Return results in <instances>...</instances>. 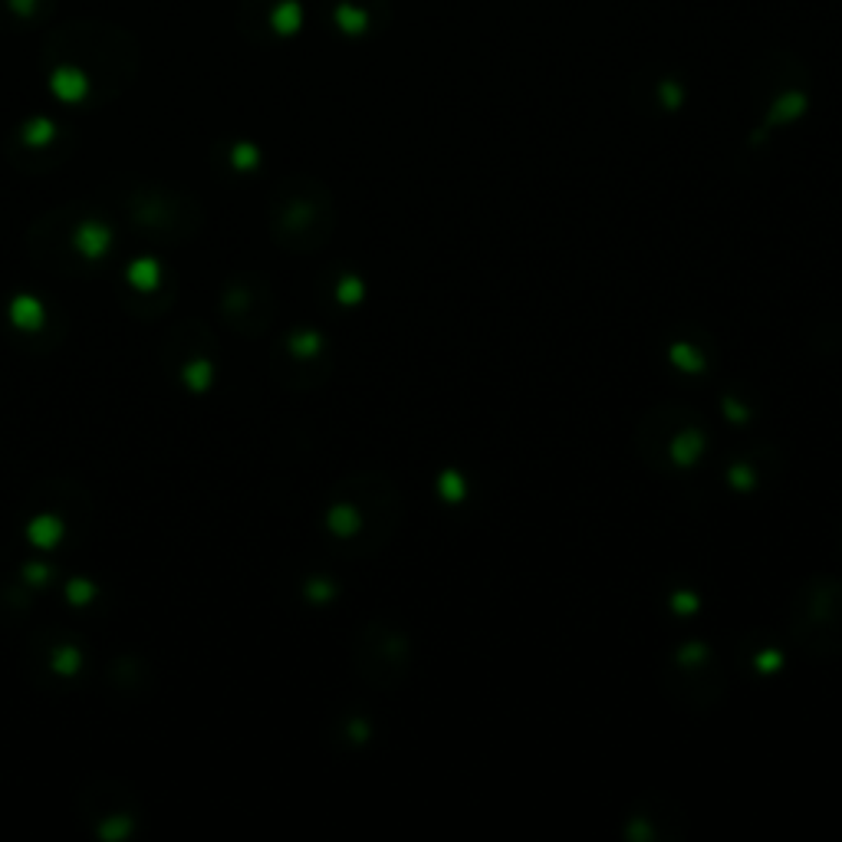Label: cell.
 <instances>
[{
    "label": "cell",
    "instance_id": "obj_1",
    "mask_svg": "<svg viewBox=\"0 0 842 842\" xmlns=\"http://www.w3.org/2000/svg\"><path fill=\"white\" fill-rule=\"evenodd\" d=\"M139 67L136 40L106 21H70L44 44V73L57 100L96 106L119 96Z\"/></svg>",
    "mask_w": 842,
    "mask_h": 842
},
{
    "label": "cell",
    "instance_id": "obj_2",
    "mask_svg": "<svg viewBox=\"0 0 842 842\" xmlns=\"http://www.w3.org/2000/svg\"><path fill=\"white\" fill-rule=\"evenodd\" d=\"M401 514V494L385 475H349L332 488L323 524L342 550L372 557L388 547Z\"/></svg>",
    "mask_w": 842,
    "mask_h": 842
},
{
    "label": "cell",
    "instance_id": "obj_3",
    "mask_svg": "<svg viewBox=\"0 0 842 842\" xmlns=\"http://www.w3.org/2000/svg\"><path fill=\"white\" fill-rule=\"evenodd\" d=\"M267 224L277 247L290 254H316L336 227V204L323 182L309 175L283 178L267 204Z\"/></svg>",
    "mask_w": 842,
    "mask_h": 842
},
{
    "label": "cell",
    "instance_id": "obj_4",
    "mask_svg": "<svg viewBox=\"0 0 842 842\" xmlns=\"http://www.w3.org/2000/svg\"><path fill=\"white\" fill-rule=\"evenodd\" d=\"M711 435L694 408L681 401L655 405L635 429V448L642 461L658 475H688L701 465Z\"/></svg>",
    "mask_w": 842,
    "mask_h": 842
},
{
    "label": "cell",
    "instance_id": "obj_5",
    "mask_svg": "<svg viewBox=\"0 0 842 842\" xmlns=\"http://www.w3.org/2000/svg\"><path fill=\"white\" fill-rule=\"evenodd\" d=\"M790 639L812 658L842 655V580L812 576L806 580L786 609Z\"/></svg>",
    "mask_w": 842,
    "mask_h": 842
},
{
    "label": "cell",
    "instance_id": "obj_6",
    "mask_svg": "<svg viewBox=\"0 0 842 842\" xmlns=\"http://www.w3.org/2000/svg\"><path fill=\"white\" fill-rule=\"evenodd\" d=\"M122 214L142 234L165 237V241H191L204 224L201 204L191 195L168 188V185L129 188L122 195Z\"/></svg>",
    "mask_w": 842,
    "mask_h": 842
},
{
    "label": "cell",
    "instance_id": "obj_7",
    "mask_svg": "<svg viewBox=\"0 0 842 842\" xmlns=\"http://www.w3.org/2000/svg\"><path fill=\"white\" fill-rule=\"evenodd\" d=\"M352 658H355V671L369 685L391 691L411 671V639L401 625L388 619H372L369 625H362Z\"/></svg>",
    "mask_w": 842,
    "mask_h": 842
},
{
    "label": "cell",
    "instance_id": "obj_8",
    "mask_svg": "<svg viewBox=\"0 0 842 842\" xmlns=\"http://www.w3.org/2000/svg\"><path fill=\"white\" fill-rule=\"evenodd\" d=\"M665 685L671 688V694L681 704L691 707H711L721 698V665L717 655L704 645V642H681L671 655H668V671H665Z\"/></svg>",
    "mask_w": 842,
    "mask_h": 842
},
{
    "label": "cell",
    "instance_id": "obj_9",
    "mask_svg": "<svg viewBox=\"0 0 842 842\" xmlns=\"http://www.w3.org/2000/svg\"><path fill=\"white\" fill-rule=\"evenodd\" d=\"M273 375L286 385V388H316L326 382L329 375V346L326 336L316 332L313 326H296L293 332H286L280 339V346L273 349Z\"/></svg>",
    "mask_w": 842,
    "mask_h": 842
},
{
    "label": "cell",
    "instance_id": "obj_10",
    "mask_svg": "<svg viewBox=\"0 0 842 842\" xmlns=\"http://www.w3.org/2000/svg\"><path fill=\"white\" fill-rule=\"evenodd\" d=\"M273 313H277V300L270 283L260 273H237L227 280L221 293V316L234 332L254 339L273 323Z\"/></svg>",
    "mask_w": 842,
    "mask_h": 842
},
{
    "label": "cell",
    "instance_id": "obj_11",
    "mask_svg": "<svg viewBox=\"0 0 842 842\" xmlns=\"http://www.w3.org/2000/svg\"><path fill=\"white\" fill-rule=\"evenodd\" d=\"M73 149V132L50 119V116H34L27 119L8 142V159L27 172H47L60 165Z\"/></svg>",
    "mask_w": 842,
    "mask_h": 842
},
{
    "label": "cell",
    "instance_id": "obj_12",
    "mask_svg": "<svg viewBox=\"0 0 842 842\" xmlns=\"http://www.w3.org/2000/svg\"><path fill=\"white\" fill-rule=\"evenodd\" d=\"M47 221L54 224V234L63 241V250L80 267H96L113 247V224L90 208H77L67 221H63V211H57V214H47Z\"/></svg>",
    "mask_w": 842,
    "mask_h": 842
},
{
    "label": "cell",
    "instance_id": "obj_13",
    "mask_svg": "<svg viewBox=\"0 0 842 842\" xmlns=\"http://www.w3.org/2000/svg\"><path fill=\"white\" fill-rule=\"evenodd\" d=\"M303 24L300 0H244L237 27L250 40H286Z\"/></svg>",
    "mask_w": 842,
    "mask_h": 842
},
{
    "label": "cell",
    "instance_id": "obj_14",
    "mask_svg": "<svg viewBox=\"0 0 842 842\" xmlns=\"http://www.w3.org/2000/svg\"><path fill=\"white\" fill-rule=\"evenodd\" d=\"M385 0H326V17L346 37H365L385 21Z\"/></svg>",
    "mask_w": 842,
    "mask_h": 842
},
{
    "label": "cell",
    "instance_id": "obj_15",
    "mask_svg": "<svg viewBox=\"0 0 842 842\" xmlns=\"http://www.w3.org/2000/svg\"><path fill=\"white\" fill-rule=\"evenodd\" d=\"M57 0H0V31H31L50 21Z\"/></svg>",
    "mask_w": 842,
    "mask_h": 842
},
{
    "label": "cell",
    "instance_id": "obj_16",
    "mask_svg": "<svg viewBox=\"0 0 842 842\" xmlns=\"http://www.w3.org/2000/svg\"><path fill=\"white\" fill-rule=\"evenodd\" d=\"M668 359H671L681 372L698 375V372H707V365H711V346H707V342H698V346H694V339H675V342L668 346Z\"/></svg>",
    "mask_w": 842,
    "mask_h": 842
},
{
    "label": "cell",
    "instance_id": "obj_17",
    "mask_svg": "<svg viewBox=\"0 0 842 842\" xmlns=\"http://www.w3.org/2000/svg\"><path fill=\"white\" fill-rule=\"evenodd\" d=\"M47 658H50V668H54L57 675H63V678H70V675H77V671L83 668V652H80L70 639L54 642L50 652H47Z\"/></svg>",
    "mask_w": 842,
    "mask_h": 842
},
{
    "label": "cell",
    "instance_id": "obj_18",
    "mask_svg": "<svg viewBox=\"0 0 842 842\" xmlns=\"http://www.w3.org/2000/svg\"><path fill=\"white\" fill-rule=\"evenodd\" d=\"M724 481L730 484V491L747 494V491L757 488L760 468H757V461H750V458H734V461L727 465V471H724Z\"/></svg>",
    "mask_w": 842,
    "mask_h": 842
},
{
    "label": "cell",
    "instance_id": "obj_19",
    "mask_svg": "<svg viewBox=\"0 0 842 842\" xmlns=\"http://www.w3.org/2000/svg\"><path fill=\"white\" fill-rule=\"evenodd\" d=\"M27 537H31V543H34V547L50 550V547L63 537V521H60V517H54V514H44V517H37V521L27 527Z\"/></svg>",
    "mask_w": 842,
    "mask_h": 842
},
{
    "label": "cell",
    "instance_id": "obj_20",
    "mask_svg": "<svg viewBox=\"0 0 842 842\" xmlns=\"http://www.w3.org/2000/svg\"><path fill=\"white\" fill-rule=\"evenodd\" d=\"M159 280H162V270L155 267V260H136V264L129 267V283H132V290H139V293L159 290Z\"/></svg>",
    "mask_w": 842,
    "mask_h": 842
},
{
    "label": "cell",
    "instance_id": "obj_21",
    "mask_svg": "<svg viewBox=\"0 0 842 842\" xmlns=\"http://www.w3.org/2000/svg\"><path fill=\"white\" fill-rule=\"evenodd\" d=\"M11 316L21 329H37L44 323V309L34 296H17L14 306H11Z\"/></svg>",
    "mask_w": 842,
    "mask_h": 842
},
{
    "label": "cell",
    "instance_id": "obj_22",
    "mask_svg": "<svg viewBox=\"0 0 842 842\" xmlns=\"http://www.w3.org/2000/svg\"><path fill=\"white\" fill-rule=\"evenodd\" d=\"M336 300L339 303H359L362 300V280L352 277V273H342L336 280Z\"/></svg>",
    "mask_w": 842,
    "mask_h": 842
},
{
    "label": "cell",
    "instance_id": "obj_23",
    "mask_svg": "<svg viewBox=\"0 0 842 842\" xmlns=\"http://www.w3.org/2000/svg\"><path fill=\"white\" fill-rule=\"evenodd\" d=\"M231 165H234V168H254V165H257V149L247 145V142H237V145L231 149Z\"/></svg>",
    "mask_w": 842,
    "mask_h": 842
},
{
    "label": "cell",
    "instance_id": "obj_24",
    "mask_svg": "<svg viewBox=\"0 0 842 842\" xmlns=\"http://www.w3.org/2000/svg\"><path fill=\"white\" fill-rule=\"evenodd\" d=\"M93 589L86 586V583H80V580H73V586H70V596L73 599H80V603H86V596H90Z\"/></svg>",
    "mask_w": 842,
    "mask_h": 842
},
{
    "label": "cell",
    "instance_id": "obj_25",
    "mask_svg": "<svg viewBox=\"0 0 842 842\" xmlns=\"http://www.w3.org/2000/svg\"><path fill=\"white\" fill-rule=\"evenodd\" d=\"M839 550H842V521H839Z\"/></svg>",
    "mask_w": 842,
    "mask_h": 842
}]
</instances>
